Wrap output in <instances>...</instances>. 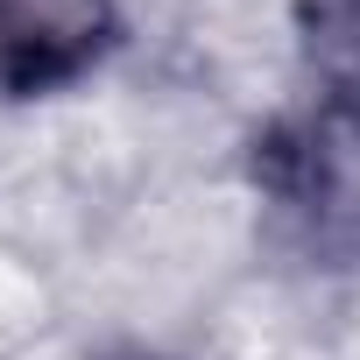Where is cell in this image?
<instances>
[{
	"instance_id": "obj_1",
	"label": "cell",
	"mask_w": 360,
	"mask_h": 360,
	"mask_svg": "<svg viewBox=\"0 0 360 360\" xmlns=\"http://www.w3.org/2000/svg\"><path fill=\"white\" fill-rule=\"evenodd\" d=\"M120 36L113 0H0V92L43 99L78 85Z\"/></svg>"
},
{
	"instance_id": "obj_2",
	"label": "cell",
	"mask_w": 360,
	"mask_h": 360,
	"mask_svg": "<svg viewBox=\"0 0 360 360\" xmlns=\"http://www.w3.org/2000/svg\"><path fill=\"white\" fill-rule=\"evenodd\" d=\"M113 360H162V353H113Z\"/></svg>"
}]
</instances>
